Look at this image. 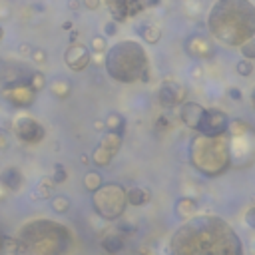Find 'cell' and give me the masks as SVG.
<instances>
[{
	"mask_svg": "<svg viewBox=\"0 0 255 255\" xmlns=\"http://www.w3.org/2000/svg\"><path fill=\"white\" fill-rule=\"evenodd\" d=\"M172 255H241L235 229L215 215H193L174 233Z\"/></svg>",
	"mask_w": 255,
	"mask_h": 255,
	"instance_id": "obj_1",
	"label": "cell"
},
{
	"mask_svg": "<svg viewBox=\"0 0 255 255\" xmlns=\"http://www.w3.org/2000/svg\"><path fill=\"white\" fill-rule=\"evenodd\" d=\"M211 36L225 46H241L255 36V6L249 0H217L207 16Z\"/></svg>",
	"mask_w": 255,
	"mask_h": 255,
	"instance_id": "obj_2",
	"label": "cell"
},
{
	"mask_svg": "<svg viewBox=\"0 0 255 255\" xmlns=\"http://www.w3.org/2000/svg\"><path fill=\"white\" fill-rule=\"evenodd\" d=\"M70 247V233L64 225L36 219L20 229L18 253L20 255H66Z\"/></svg>",
	"mask_w": 255,
	"mask_h": 255,
	"instance_id": "obj_3",
	"label": "cell"
},
{
	"mask_svg": "<svg viewBox=\"0 0 255 255\" xmlns=\"http://www.w3.org/2000/svg\"><path fill=\"white\" fill-rule=\"evenodd\" d=\"M106 72L112 80L122 84H132L142 80L144 72L150 70L148 54L136 40H122L106 52Z\"/></svg>",
	"mask_w": 255,
	"mask_h": 255,
	"instance_id": "obj_4",
	"label": "cell"
},
{
	"mask_svg": "<svg viewBox=\"0 0 255 255\" xmlns=\"http://www.w3.org/2000/svg\"><path fill=\"white\" fill-rule=\"evenodd\" d=\"M190 164L207 178H215L227 172L231 166V150L227 138H207L197 134L190 142Z\"/></svg>",
	"mask_w": 255,
	"mask_h": 255,
	"instance_id": "obj_5",
	"label": "cell"
},
{
	"mask_svg": "<svg viewBox=\"0 0 255 255\" xmlns=\"http://www.w3.org/2000/svg\"><path fill=\"white\" fill-rule=\"evenodd\" d=\"M92 205L100 217L110 221L120 219L128 205L126 190L118 184H102V188L92 193Z\"/></svg>",
	"mask_w": 255,
	"mask_h": 255,
	"instance_id": "obj_6",
	"label": "cell"
},
{
	"mask_svg": "<svg viewBox=\"0 0 255 255\" xmlns=\"http://www.w3.org/2000/svg\"><path fill=\"white\" fill-rule=\"evenodd\" d=\"M229 116L219 110V108H205L201 122L197 126V134L207 136V138H219L225 136V132L229 130Z\"/></svg>",
	"mask_w": 255,
	"mask_h": 255,
	"instance_id": "obj_7",
	"label": "cell"
},
{
	"mask_svg": "<svg viewBox=\"0 0 255 255\" xmlns=\"http://www.w3.org/2000/svg\"><path fill=\"white\" fill-rule=\"evenodd\" d=\"M2 98L16 106V108H30L36 100V92L28 86L26 80H8V84L2 86Z\"/></svg>",
	"mask_w": 255,
	"mask_h": 255,
	"instance_id": "obj_8",
	"label": "cell"
},
{
	"mask_svg": "<svg viewBox=\"0 0 255 255\" xmlns=\"http://www.w3.org/2000/svg\"><path fill=\"white\" fill-rule=\"evenodd\" d=\"M14 136L24 144H40L46 136V130L38 120L30 116H20L14 122Z\"/></svg>",
	"mask_w": 255,
	"mask_h": 255,
	"instance_id": "obj_9",
	"label": "cell"
},
{
	"mask_svg": "<svg viewBox=\"0 0 255 255\" xmlns=\"http://www.w3.org/2000/svg\"><path fill=\"white\" fill-rule=\"evenodd\" d=\"M186 96H188V90L178 84L176 80H164L160 84V90H158V102L162 108L166 110H172V108H180L184 102H186Z\"/></svg>",
	"mask_w": 255,
	"mask_h": 255,
	"instance_id": "obj_10",
	"label": "cell"
},
{
	"mask_svg": "<svg viewBox=\"0 0 255 255\" xmlns=\"http://www.w3.org/2000/svg\"><path fill=\"white\" fill-rule=\"evenodd\" d=\"M64 62H66V66H68L70 70L82 72V70H86V68L90 66V62H92V52H90V48H88L86 44L72 42V44L66 48V52H64Z\"/></svg>",
	"mask_w": 255,
	"mask_h": 255,
	"instance_id": "obj_11",
	"label": "cell"
},
{
	"mask_svg": "<svg viewBox=\"0 0 255 255\" xmlns=\"http://www.w3.org/2000/svg\"><path fill=\"white\" fill-rule=\"evenodd\" d=\"M186 52L195 60H211L215 54V48L209 38L201 34H193L186 40Z\"/></svg>",
	"mask_w": 255,
	"mask_h": 255,
	"instance_id": "obj_12",
	"label": "cell"
},
{
	"mask_svg": "<svg viewBox=\"0 0 255 255\" xmlns=\"http://www.w3.org/2000/svg\"><path fill=\"white\" fill-rule=\"evenodd\" d=\"M203 110L205 108L201 104H197V102H184L180 106V120L188 128H191V130H197V126L201 122V116H203Z\"/></svg>",
	"mask_w": 255,
	"mask_h": 255,
	"instance_id": "obj_13",
	"label": "cell"
},
{
	"mask_svg": "<svg viewBox=\"0 0 255 255\" xmlns=\"http://www.w3.org/2000/svg\"><path fill=\"white\" fill-rule=\"evenodd\" d=\"M24 184V176L18 168L10 166V168H4L0 172V186H2L6 191H18Z\"/></svg>",
	"mask_w": 255,
	"mask_h": 255,
	"instance_id": "obj_14",
	"label": "cell"
},
{
	"mask_svg": "<svg viewBox=\"0 0 255 255\" xmlns=\"http://www.w3.org/2000/svg\"><path fill=\"white\" fill-rule=\"evenodd\" d=\"M114 156H116V152H114V150L106 148L104 144H98V146L94 148V152H92L90 162H92L96 168H106V166H110V164H112Z\"/></svg>",
	"mask_w": 255,
	"mask_h": 255,
	"instance_id": "obj_15",
	"label": "cell"
},
{
	"mask_svg": "<svg viewBox=\"0 0 255 255\" xmlns=\"http://www.w3.org/2000/svg\"><path fill=\"white\" fill-rule=\"evenodd\" d=\"M108 12L112 14L114 22H124L128 16V0H104Z\"/></svg>",
	"mask_w": 255,
	"mask_h": 255,
	"instance_id": "obj_16",
	"label": "cell"
},
{
	"mask_svg": "<svg viewBox=\"0 0 255 255\" xmlns=\"http://www.w3.org/2000/svg\"><path fill=\"white\" fill-rule=\"evenodd\" d=\"M126 199L130 205H136V207H142L146 203H150L152 199V193L146 190V188H130L126 191Z\"/></svg>",
	"mask_w": 255,
	"mask_h": 255,
	"instance_id": "obj_17",
	"label": "cell"
},
{
	"mask_svg": "<svg viewBox=\"0 0 255 255\" xmlns=\"http://www.w3.org/2000/svg\"><path fill=\"white\" fill-rule=\"evenodd\" d=\"M124 245H126L124 235H122V233H118V231L108 233V235L102 239V247H104V251H106V253H110V255L120 253V251L124 249Z\"/></svg>",
	"mask_w": 255,
	"mask_h": 255,
	"instance_id": "obj_18",
	"label": "cell"
},
{
	"mask_svg": "<svg viewBox=\"0 0 255 255\" xmlns=\"http://www.w3.org/2000/svg\"><path fill=\"white\" fill-rule=\"evenodd\" d=\"M176 213L182 219H191L197 213V201L193 197H182L176 203Z\"/></svg>",
	"mask_w": 255,
	"mask_h": 255,
	"instance_id": "obj_19",
	"label": "cell"
},
{
	"mask_svg": "<svg viewBox=\"0 0 255 255\" xmlns=\"http://www.w3.org/2000/svg\"><path fill=\"white\" fill-rule=\"evenodd\" d=\"M48 90H50V94H52L54 98L66 100V98L72 94V84H70V80H66V78H56L54 82L48 84Z\"/></svg>",
	"mask_w": 255,
	"mask_h": 255,
	"instance_id": "obj_20",
	"label": "cell"
},
{
	"mask_svg": "<svg viewBox=\"0 0 255 255\" xmlns=\"http://www.w3.org/2000/svg\"><path fill=\"white\" fill-rule=\"evenodd\" d=\"M106 124V132H116V134H124L126 130V118L120 112H110L104 120Z\"/></svg>",
	"mask_w": 255,
	"mask_h": 255,
	"instance_id": "obj_21",
	"label": "cell"
},
{
	"mask_svg": "<svg viewBox=\"0 0 255 255\" xmlns=\"http://www.w3.org/2000/svg\"><path fill=\"white\" fill-rule=\"evenodd\" d=\"M140 36L144 38L146 44H158L160 38H162V30L156 24H144L140 28Z\"/></svg>",
	"mask_w": 255,
	"mask_h": 255,
	"instance_id": "obj_22",
	"label": "cell"
},
{
	"mask_svg": "<svg viewBox=\"0 0 255 255\" xmlns=\"http://www.w3.org/2000/svg\"><path fill=\"white\" fill-rule=\"evenodd\" d=\"M102 184H104L102 174L96 172V170H90V172L84 176V188H86V191H90V193H94L96 190H100Z\"/></svg>",
	"mask_w": 255,
	"mask_h": 255,
	"instance_id": "obj_23",
	"label": "cell"
},
{
	"mask_svg": "<svg viewBox=\"0 0 255 255\" xmlns=\"http://www.w3.org/2000/svg\"><path fill=\"white\" fill-rule=\"evenodd\" d=\"M28 82V86L38 94V92H42L46 86H48V82H46V76L42 74V72H32L30 74V78L26 80Z\"/></svg>",
	"mask_w": 255,
	"mask_h": 255,
	"instance_id": "obj_24",
	"label": "cell"
},
{
	"mask_svg": "<svg viewBox=\"0 0 255 255\" xmlns=\"http://www.w3.org/2000/svg\"><path fill=\"white\" fill-rule=\"evenodd\" d=\"M52 186H54V182L50 180V178H46V180H42L38 186H36V191L32 193V199H44V197H48L50 195V191H52Z\"/></svg>",
	"mask_w": 255,
	"mask_h": 255,
	"instance_id": "obj_25",
	"label": "cell"
},
{
	"mask_svg": "<svg viewBox=\"0 0 255 255\" xmlns=\"http://www.w3.org/2000/svg\"><path fill=\"white\" fill-rule=\"evenodd\" d=\"M52 209L56 211V213H68L70 211V199L66 197V195H56V197H52Z\"/></svg>",
	"mask_w": 255,
	"mask_h": 255,
	"instance_id": "obj_26",
	"label": "cell"
},
{
	"mask_svg": "<svg viewBox=\"0 0 255 255\" xmlns=\"http://www.w3.org/2000/svg\"><path fill=\"white\" fill-rule=\"evenodd\" d=\"M90 52H94V54H104V52H108V40L104 38V36H94L92 38V42H90Z\"/></svg>",
	"mask_w": 255,
	"mask_h": 255,
	"instance_id": "obj_27",
	"label": "cell"
},
{
	"mask_svg": "<svg viewBox=\"0 0 255 255\" xmlns=\"http://www.w3.org/2000/svg\"><path fill=\"white\" fill-rule=\"evenodd\" d=\"M239 50H241V56L245 58V60H255V36L253 38H249L247 42H243L241 46H239Z\"/></svg>",
	"mask_w": 255,
	"mask_h": 255,
	"instance_id": "obj_28",
	"label": "cell"
},
{
	"mask_svg": "<svg viewBox=\"0 0 255 255\" xmlns=\"http://www.w3.org/2000/svg\"><path fill=\"white\" fill-rule=\"evenodd\" d=\"M235 72L239 74V76H243V78H249L251 74H253V62L251 60H239L237 64H235Z\"/></svg>",
	"mask_w": 255,
	"mask_h": 255,
	"instance_id": "obj_29",
	"label": "cell"
},
{
	"mask_svg": "<svg viewBox=\"0 0 255 255\" xmlns=\"http://www.w3.org/2000/svg\"><path fill=\"white\" fill-rule=\"evenodd\" d=\"M54 184H64L66 180H68V172H66V168L62 166V164H56L54 166V174H52V178H50Z\"/></svg>",
	"mask_w": 255,
	"mask_h": 255,
	"instance_id": "obj_30",
	"label": "cell"
},
{
	"mask_svg": "<svg viewBox=\"0 0 255 255\" xmlns=\"http://www.w3.org/2000/svg\"><path fill=\"white\" fill-rule=\"evenodd\" d=\"M144 0H128V14L130 16H138L140 12H144Z\"/></svg>",
	"mask_w": 255,
	"mask_h": 255,
	"instance_id": "obj_31",
	"label": "cell"
},
{
	"mask_svg": "<svg viewBox=\"0 0 255 255\" xmlns=\"http://www.w3.org/2000/svg\"><path fill=\"white\" fill-rule=\"evenodd\" d=\"M32 62L36 64H46L48 62V52L44 48H32V54H30Z\"/></svg>",
	"mask_w": 255,
	"mask_h": 255,
	"instance_id": "obj_32",
	"label": "cell"
},
{
	"mask_svg": "<svg viewBox=\"0 0 255 255\" xmlns=\"http://www.w3.org/2000/svg\"><path fill=\"white\" fill-rule=\"evenodd\" d=\"M170 128H172V120L168 116H160L158 122H156V130L158 132H166V130H170Z\"/></svg>",
	"mask_w": 255,
	"mask_h": 255,
	"instance_id": "obj_33",
	"label": "cell"
},
{
	"mask_svg": "<svg viewBox=\"0 0 255 255\" xmlns=\"http://www.w3.org/2000/svg\"><path fill=\"white\" fill-rule=\"evenodd\" d=\"M243 219H245V223H247L251 229H255V205H253V207H249V209L245 211Z\"/></svg>",
	"mask_w": 255,
	"mask_h": 255,
	"instance_id": "obj_34",
	"label": "cell"
},
{
	"mask_svg": "<svg viewBox=\"0 0 255 255\" xmlns=\"http://www.w3.org/2000/svg\"><path fill=\"white\" fill-rule=\"evenodd\" d=\"M104 32H106V36H116L118 34V22H114V20L106 22L104 24Z\"/></svg>",
	"mask_w": 255,
	"mask_h": 255,
	"instance_id": "obj_35",
	"label": "cell"
},
{
	"mask_svg": "<svg viewBox=\"0 0 255 255\" xmlns=\"http://www.w3.org/2000/svg\"><path fill=\"white\" fill-rule=\"evenodd\" d=\"M82 6L94 12V10H98L102 6V0H82Z\"/></svg>",
	"mask_w": 255,
	"mask_h": 255,
	"instance_id": "obj_36",
	"label": "cell"
},
{
	"mask_svg": "<svg viewBox=\"0 0 255 255\" xmlns=\"http://www.w3.org/2000/svg\"><path fill=\"white\" fill-rule=\"evenodd\" d=\"M8 148V132L4 128H0V152H4Z\"/></svg>",
	"mask_w": 255,
	"mask_h": 255,
	"instance_id": "obj_37",
	"label": "cell"
},
{
	"mask_svg": "<svg viewBox=\"0 0 255 255\" xmlns=\"http://www.w3.org/2000/svg\"><path fill=\"white\" fill-rule=\"evenodd\" d=\"M227 96H229L231 100H237V102L243 98V94H241V90H239L237 86H231V88H227Z\"/></svg>",
	"mask_w": 255,
	"mask_h": 255,
	"instance_id": "obj_38",
	"label": "cell"
},
{
	"mask_svg": "<svg viewBox=\"0 0 255 255\" xmlns=\"http://www.w3.org/2000/svg\"><path fill=\"white\" fill-rule=\"evenodd\" d=\"M18 54H20V56L32 54V46H30V44H26V42H24V44H20V48H18Z\"/></svg>",
	"mask_w": 255,
	"mask_h": 255,
	"instance_id": "obj_39",
	"label": "cell"
},
{
	"mask_svg": "<svg viewBox=\"0 0 255 255\" xmlns=\"http://www.w3.org/2000/svg\"><path fill=\"white\" fill-rule=\"evenodd\" d=\"M80 6H82V2H80V0H68V8L70 10H80Z\"/></svg>",
	"mask_w": 255,
	"mask_h": 255,
	"instance_id": "obj_40",
	"label": "cell"
},
{
	"mask_svg": "<svg viewBox=\"0 0 255 255\" xmlns=\"http://www.w3.org/2000/svg\"><path fill=\"white\" fill-rule=\"evenodd\" d=\"M144 4H146V8H156L162 4V0H144Z\"/></svg>",
	"mask_w": 255,
	"mask_h": 255,
	"instance_id": "obj_41",
	"label": "cell"
},
{
	"mask_svg": "<svg viewBox=\"0 0 255 255\" xmlns=\"http://www.w3.org/2000/svg\"><path fill=\"white\" fill-rule=\"evenodd\" d=\"M94 128H96L98 132H104V130H106V124H104L102 120H96V122H94Z\"/></svg>",
	"mask_w": 255,
	"mask_h": 255,
	"instance_id": "obj_42",
	"label": "cell"
},
{
	"mask_svg": "<svg viewBox=\"0 0 255 255\" xmlns=\"http://www.w3.org/2000/svg\"><path fill=\"white\" fill-rule=\"evenodd\" d=\"M249 102H251V108H253V112H255V88L251 90V96H249Z\"/></svg>",
	"mask_w": 255,
	"mask_h": 255,
	"instance_id": "obj_43",
	"label": "cell"
},
{
	"mask_svg": "<svg viewBox=\"0 0 255 255\" xmlns=\"http://www.w3.org/2000/svg\"><path fill=\"white\" fill-rule=\"evenodd\" d=\"M32 8H34V10H40V12H44V10H46V6H44V4H32Z\"/></svg>",
	"mask_w": 255,
	"mask_h": 255,
	"instance_id": "obj_44",
	"label": "cell"
},
{
	"mask_svg": "<svg viewBox=\"0 0 255 255\" xmlns=\"http://www.w3.org/2000/svg\"><path fill=\"white\" fill-rule=\"evenodd\" d=\"M62 28H64V30H68V32H70V30H72V28H74V26H72V22H64V24H62Z\"/></svg>",
	"mask_w": 255,
	"mask_h": 255,
	"instance_id": "obj_45",
	"label": "cell"
},
{
	"mask_svg": "<svg viewBox=\"0 0 255 255\" xmlns=\"http://www.w3.org/2000/svg\"><path fill=\"white\" fill-rule=\"evenodd\" d=\"M82 164H86V166H88V164H90V158H88V156H82Z\"/></svg>",
	"mask_w": 255,
	"mask_h": 255,
	"instance_id": "obj_46",
	"label": "cell"
},
{
	"mask_svg": "<svg viewBox=\"0 0 255 255\" xmlns=\"http://www.w3.org/2000/svg\"><path fill=\"white\" fill-rule=\"evenodd\" d=\"M2 38H4V28L0 26V40H2Z\"/></svg>",
	"mask_w": 255,
	"mask_h": 255,
	"instance_id": "obj_47",
	"label": "cell"
}]
</instances>
